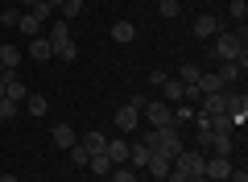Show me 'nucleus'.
<instances>
[{
    "label": "nucleus",
    "mask_w": 248,
    "mask_h": 182,
    "mask_svg": "<svg viewBox=\"0 0 248 182\" xmlns=\"http://www.w3.org/2000/svg\"><path fill=\"white\" fill-rule=\"evenodd\" d=\"M223 99H228V104H223V116L232 120V129H240V124L248 120V96L244 91H223Z\"/></svg>",
    "instance_id": "1"
},
{
    "label": "nucleus",
    "mask_w": 248,
    "mask_h": 182,
    "mask_svg": "<svg viewBox=\"0 0 248 182\" xmlns=\"http://www.w3.org/2000/svg\"><path fill=\"white\" fill-rule=\"evenodd\" d=\"M141 112H145V120H149V129H174V108H170L166 99H157V104H145Z\"/></svg>",
    "instance_id": "2"
},
{
    "label": "nucleus",
    "mask_w": 248,
    "mask_h": 182,
    "mask_svg": "<svg viewBox=\"0 0 248 182\" xmlns=\"http://www.w3.org/2000/svg\"><path fill=\"white\" fill-rule=\"evenodd\" d=\"M215 58H223V62L244 58V42L236 33H215Z\"/></svg>",
    "instance_id": "3"
},
{
    "label": "nucleus",
    "mask_w": 248,
    "mask_h": 182,
    "mask_svg": "<svg viewBox=\"0 0 248 182\" xmlns=\"http://www.w3.org/2000/svg\"><path fill=\"white\" fill-rule=\"evenodd\" d=\"M203 162H207V153H195V149H182V153L174 157V170H178V174H186V178H195V174H203Z\"/></svg>",
    "instance_id": "4"
},
{
    "label": "nucleus",
    "mask_w": 248,
    "mask_h": 182,
    "mask_svg": "<svg viewBox=\"0 0 248 182\" xmlns=\"http://www.w3.org/2000/svg\"><path fill=\"white\" fill-rule=\"evenodd\" d=\"M203 174H207L211 182H228L232 162H228V157H207V162H203Z\"/></svg>",
    "instance_id": "5"
},
{
    "label": "nucleus",
    "mask_w": 248,
    "mask_h": 182,
    "mask_svg": "<svg viewBox=\"0 0 248 182\" xmlns=\"http://www.w3.org/2000/svg\"><path fill=\"white\" fill-rule=\"evenodd\" d=\"M25 96H29V87L9 70V75H4V99H13V104H25Z\"/></svg>",
    "instance_id": "6"
},
{
    "label": "nucleus",
    "mask_w": 248,
    "mask_h": 182,
    "mask_svg": "<svg viewBox=\"0 0 248 182\" xmlns=\"http://www.w3.org/2000/svg\"><path fill=\"white\" fill-rule=\"evenodd\" d=\"M116 129H120V132H133V129H141V112H137L133 104H124L120 112H116Z\"/></svg>",
    "instance_id": "7"
},
{
    "label": "nucleus",
    "mask_w": 248,
    "mask_h": 182,
    "mask_svg": "<svg viewBox=\"0 0 248 182\" xmlns=\"http://www.w3.org/2000/svg\"><path fill=\"white\" fill-rule=\"evenodd\" d=\"M145 170H149L153 178H166V174L174 170V157H170V153H149V162H145Z\"/></svg>",
    "instance_id": "8"
},
{
    "label": "nucleus",
    "mask_w": 248,
    "mask_h": 182,
    "mask_svg": "<svg viewBox=\"0 0 248 182\" xmlns=\"http://www.w3.org/2000/svg\"><path fill=\"white\" fill-rule=\"evenodd\" d=\"M215 33H223L219 17H211V13H203V17L195 21V37H215Z\"/></svg>",
    "instance_id": "9"
},
{
    "label": "nucleus",
    "mask_w": 248,
    "mask_h": 182,
    "mask_svg": "<svg viewBox=\"0 0 248 182\" xmlns=\"http://www.w3.org/2000/svg\"><path fill=\"white\" fill-rule=\"evenodd\" d=\"M29 58H37V62H46V58H54V46H50V37H29Z\"/></svg>",
    "instance_id": "10"
},
{
    "label": "nucleus",
    "mask_w": 248,
    "mask_h": 182,
    "mask_svg": "<svg viewBox=\"0 0 248 182\" xmlns=\"http://www.w3.org/2000/svg\"><path fill=\"white\" fill-rule=\"evenodd\" d=\"M199 75H203L199 62H182V66H178V83H182V87H195V91H199Z\"/></svg>",
    "instance_id": "11"
},
{
    "label": "nucleus",
    "mask_w": 248,
    "mask_h": 182,
    "mask_svg": "<svg viewBox=\"0 0 248 182\" xmlns=\"http://www.w3.org/2000/svg\"><path fill=\"white\" fill-rule=\"evenodd\" d=\"M244 70H248V58H236V62H223V70H215V75H219V79H223V87H228V83H236Z\"/></svg>",
    "instance_id": "12"
},
{
    "label": "nucleus",
    "mask_w": 248,
    "mask_h": 182,
    "mask_svg": "<svg viewBox=\"0 0 248 182\" xmlns=\"http://www.w3.org/2000/svg\"><path fill=\"white\" fill-rule=\"evenodd\" d=\"M207 149H215V157H232L236 141H232V132H211V145Z\"/></svg>",
    "instance_id": "13"
},
{
    "label": "nucleus",
    "mask_w": 248,
    "mask_h": 182,
    "mask_svg": "<svg viewBox=\"0 0 248 182\" xmlns=\"http://www.w3.org/2000/svg\"><path fill=\"white\" fill-rule=\"evenodd\" d=\"M215 91H223V79L215 70H203L199 75V96H215Z\"/></svg>",
    "instance_id": "14"
},
{
    "label": "nucleus",
    "mask_w": 248,
    "mask_h": 182,
    "mask_svg": "<svg viewBox=\"0 0 248 182\" xmlns=\"http://www.w3.org/2000/svg\"><path fill=\"white\" fill-rule=\"evenodd\" d=\"M161 91H166V104H170V108H178V104L186 99V87L178 83V79H166V83H161Z\"/></svg>",
    "instance_id": "15"
},
{
    "label": "nucleus",
    "mask_w": 248,
    "mask_h": 182,
    "mask_svg": "<svg viewBox=\"0 0 248 182\" xmlns=\"http://www.w3.org/2000/svg\"><path fill=\"white\" fill-rule=\"evenodd\" d=\"M17 62H21V50H17V46H9V42H0V66H4V75L17 70Z\"/></svg>",
    "instance_id": "16"
},
{
    "label": "nucleus",
    "mask_w": 248,
    "mask_h": 182,
    "mask_svg": "<svg viewBox=\"0 0 248 182\" xmlns=\"http://www.w3.org/2000/svg\"><path fill=\"white\" fill-rule=\"evenodd\" d=\"M50 141H54L58 149H71V145H75V129H71V124H54Z\"/></svg>",
    "instance_id": "17"
},
{
    "label": "nucleus",
    "mask_w": 248,
    "mask_h": 182,
    "mask_svg": "<svg viewBox=\"0 0 248 182\" xmlns=\"http://www.w3.org/2000/svg\"><path fill=\"white\" fill-rule=\"evenodd\" d=\"M133 37H137V25H133V21H116V25H112V42L128 46Z\"/></svg>",
    "instance_id": "18"
},
{
    "label": "nucleus",
    "mask_w": 248,
    "mask_h": 182,
    "mask_svg": "<svg viewBox=\"0 0 248 182\" xmlns=\"http://www.w3.org/2000/svg\"><path fill=\"white\" fill-rule=\"evenodd\" d=\"M79 145H83V149H87V153H91V157H95V153H108V137H104V132H87V137H83V141H79Z\"/></svg>",
    "instance_id": "19"
},
{
    "label": "nucleus",
    "mask_w": 248,
    "mask_h": 182,
    "mask_svg": "<svg viewBox=\"0 0 248 182\" xmlns=\"http://www.w3.org/2000/svg\"><path fill=\"white\" fill-rule=\"evenodd\" d=\"M25 112H29V116H46V112H50V99L29 91V96H25Z\"/></svg>",
    "instance_id": "20"
},
{
    "label": "nucleus",
    "mask_w": 248,
    "mask_h": 182,
    "mask_svg": "<svg viewBox=\"0 0 248 182\" xmlns=\"http://www.w3.org/2000/svg\"><path fill=\"white\" fill-rule=\"evenodd\" d=\"M223 104H228V99H223V91H215V96H203V112H199V116H219V112H223Z\"/></svg>",
    "instance_id": "21"
},
{
    "label": "nucleus",
    "mask_w": 248,
    "mask_h": 182,
    "mask_svg": "<svg viewBox=\"0 0 248 182\" xmlns=\"http://www.w3.org/2000/svg\"><path fill=\"white\" fill-rule=\"evenodd\" d=\"M17 29H21V33H25V37H37V33H42V21H37L33 13H21V21H17Z\"/></svg>",
    "instance_id": "22"
},
{
    "label": "nucleus",
    "mask_w": 248,
    "mask_h": 182,
    "mask_svg": "<svg viewBox=\"0 0 248 182\" xmlns=\"http://www.w3.org/2000/svg\"><path fill=\"white\" fill-rule=\"evenodd\" d=\"M54 58H66V62H75V58H79V46H75L71 37H66V42H54Z\"/></svg>",
    "instance_id": "23"
},
{
    "label": "nucleus",
    "mask_w": 248,
    "mask_h": 182,
    "mask_svg": "<svg viewBox=\"0 0 248 182\" xmlns=\"http://www.w3.org/2000/svg\"><path fill=\"white\" fill-rule=\"evenodd\" d=\"M66 37H71V25H66L62 17H54V21H50V46H54V42H66Z\"/></svg>",
    "instance_id": "24"
},
{
    "label": "nucleus",
    "mask_w": 248,
    "mask_h": 182,
    "mask_svg": "<svg viewBox=\"0 0 248 182\" xmlns=\"http://www.w3.org/2000/svg\"><path fill=\"white\" fill-rule=\"evenodd\" d=\"M149 153H153V149L141 145V141H137V145H128V162H133V165H145V162H149Z\"/></svg>",
    "instance_id": "25"
},
{
    "label": "nucleus",
    "mask_w": 248,
    "mask_h": 182,
    "mask_svg": "<svg viewBox=\"0 0 248 182\" xmlns=\"http://www.w3.org/2000/svg\"><path fill=\"white\" fill-rule=\"evenodd\" d=\"M87 170H91V174H99V178H104V174L112 170V157H108V153H95V157H91V162H87Z\"/></svg>",
    "instance_id": "26"
},
{
    "label": "nucleus",
    "mask_w": 248,
    "mask_h": 182,
    "mask_svg": "<svg viewBox=\"0 0 248 182\" xmlns=\"http://www.w3.org/2000/svg\"><path fill=\"white\" fill-rule=\"evenodd\" d=\"M108 157H112V165L128 162V145H124V141H108Z\"/></svg>",
    "instance_id": "27"
},
{
    "label": "nucleus",
    "mask_w": 248,
    "mask_h": 182,
    "mask_svg": "<svg viewBox=\"0 0 248 182\" xmlns=\"http://www.w3.org/2000/svg\"><path fill=\"white\" fill-rule=\"evenodd\" d=\"M62 21H75V17H79V13H83V0H66V4H62Z\"/></svg>",
    "instance_id": "28"
},
{
    "label": "nucleus",
    "mask_w": 248,
    "mask_h": 182,
    "mask_svg": "<svg viewBox=\"0 0 248 182\" xmlns=\"http://www.w3.org/2000/svg\"><path fill=\"white\" fill-rule=\"evenodd\" d=\"M71 162H75V165H87V162H91V153H87V149L79 145V141L71 145Z\"/></svg>",
    "instance_id": "29"
},
{
    "label": "nucleus",
    "mask_w": 248,
    "mask_h": 182,
    "mask_svg": "<svg viewBox=\"0 0 248 182\" xmlns=\"http://www.w3.org/2000/svg\"><path fill=\"white\" fill-rule=\"evenodd\" d=\"M13 116H17V104L13 99H0V124H9Z\"/></svg>",
    "instance_id": "30"
},
{
    "label": "nucleus",
    "mask_w": 248,
    "mask_h": 182,
    "mask_svg": "<svg viewBox=\"0 0 248 182\" xmlns=\"http://www.w3.org/2000/svg\"><path fill=\"white\" fill-rule=\"evenodd\" d=\"M29 13H33L37 21H54V9H50V4H46V0H42V4H33V9H29Z\"/></svg>",
    "instance_id": "31"
},
{
    "label": "nucleus",
    "mask_w": 248,
    "mask_h": 182,
    "mask_svg": "<svg viewBox=\"0 0 248 182\" xmlns=\"http://www.w3.org/2000/svg\"><path fill=\"white\" fill-rule=\"evenodd\" d=\"M178 13H182L178 0H161V17H178Z\"/></svg>",
    "instance_id": "32"
},
{
    "label": "nucleus",
    "mask_w": 248,
    "mask_h": 182,
    "mask_svg": "<svg viewBox=\"0 0 248 182\" xmlns=\"http://www.w3.org/2000/svg\"><path fill=\"white\" fill-rule=\"evenodd\" d=\"M17 21H21V9H4L0 13V25H17Z\"/></svg>",
    "instance_id": "33"
},
{
    "label": "nucleus",
    "mask_w": 248,
    "mask_h": 182,
    "mask_svg": "<svg viewBox=\"0 0 248 182\" xmlns=\"http://www.w3.org/2000/svg\"><path fill=\"white\" fill-rule=\"evenodd\" d=\"M232 13H236V21L248 17V0H232Z\"/></svg>",
    "instance_id": "34"
},
{
    "label": "nucleus",
    "mask_w": 248,
    "mask_h": 182,
    "mask_svg": "<svg viewBox=\"0 0 248 182\" xmlns=\"http://www.w3.org/2000/svg\"><path fill=\"white\" fill-rule=\"evenodd\" d=\"M166 79H170V75H166V70H161V66H153V70H149V83H153V87H161V83H166Z\"/></svg>",
    "instance_id": "35"
},
{
    "label": "nucleus",
    "mask_w": 248,
    "mask_h": 182,
    "mask_svg": "<svg viewBox=\"0 0 248 182\" xmlns=\"http://www.w3.org/2000/svg\"><path fill=\"white\" fill-rule=\"evenodd\" d=\"M112 182H137V174H133V170H116Z\"/></svg>",
    "instance_id": "36"
},
{
    "label": "nucleus",
    "mask_w": 248,
    "mask_h": 182,
    "mask_svg": "<svg viewBox=\"0 0 248 182\" xmlns=\"http://www.w3.org/2000/svg\"><path fill=\"white\" fill-rule=\"evenodd\" d=\"M228 182H248V174H244V170H232V174H228Z\"/></svg>",
    "instance_id": "37"
},
{
    "label": "nucleus",
    "mask_w": 248,
    "mask_h": 182,
    "mask_svg": "<svg viewBox=\"0 0 248 182\" xmlns=\"http://www.w3.org/2000/svg\"><path fill=\"white\" fill-rule=\"evenodd\" d=\"M33 4H42V0H21V13H29Z\"/></svg>",
    "instance_id": "38"
},
{
    "label": "nucleus",
    "mask_w": 248,
    "mask_h": 182,
    "mask_svg": "<svg viewBox=\"0 0 248 182\" xmlns=\"http://www.w3.org/2000/svg\"><path fill=\"white\" fill-rule=\"evenodd\" d=\"M46 4H50V9H62V4H66V0H46Z\"/></svg>",
    "instance_id": "39"
},
{
    "label": "nucleus",
    "mask_w": 248,
    "mask_h": 182,
    "mask_svg": "<svg viewBox=\"0 0 248 182\" xmlns=\"http://www.w3.org/2000/svg\"><path fill=\"white\" fill-rule=\"evenodd\" d=\"M0 182H21V178H13V174H0Z\"/></svg>",
    "instance_id": "40"
},
{
    "label": "nucleus",
    "mask_w": 248,
    "mask_h": 182,
    "mask_svg": "<svg viewBox=\"0 0 248 182\" xmlns=\"http://www.w3.org/2000/svg\"><path fill=\"white\" fill-rule=\"evenodd\" d=\"M0 99H4V75H0Z\"/></svg>",
    "instance_id": "41"
},
{
    "label": "nucleus",
    "mask_w": 248,
    "mask_h": 182,
    "mask_svg": "<svg viewBox=\"0 0 248 182\" xmlns=\"http://www.w3.org/2000/svg\"><path fill=\"white\" fill-rule=\"evenodd\" d=\"M153 182H166V178H153Z\"/></svg>",
    "instance_id": "42"
},
{
    "label": "nucleus",
    "mask_w": 248,
    "mask_h": 182,
    "mask_svg": "<svg viewBox=\"0 0 248 182\" xmlns=\"http://www.w3.org/2000/svg\"><path fill=\"white\" fill-rule=\"evenodd\" d=\"M0 75H4V66H0Z\"/></svg>",
    "instance_id": "43"
}]
</instances>
